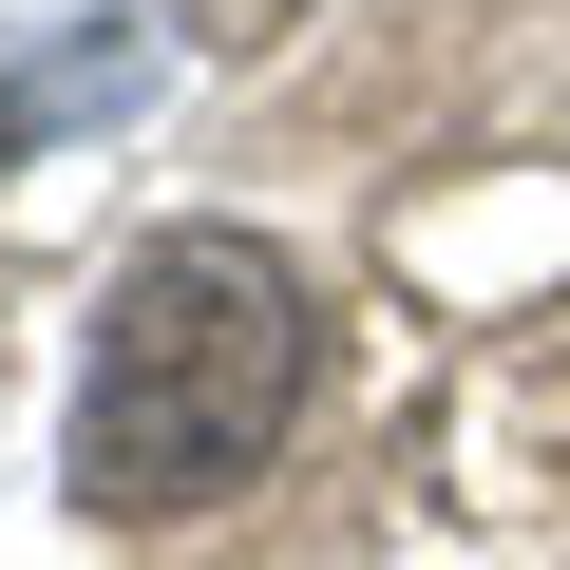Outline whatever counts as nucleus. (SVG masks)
<instances>
[{"mask_svg":"<svg viewBox=\"0 0 570 570\" xmlns=\"http://www.w3.org/2000/svg\"><path fill=\"white\" fill-rule=\"evenodd\" d=\"M305 381H324V305L266 228H153L96 305V362H77V513L96 532H190L228 494L285 475L305 438Z\"/></svg>","mask_w":570,"mask_h":570,"instance_id":"f257e3e1","label":"nucleus"},{"mask_svg":"<svg viewBox=\"0 0 570 570\" xmlns=\"http://www.w3.org/2000/svg\"><path fill=\"white\" fill-rule=\"evenodd\" d=\"M209 20H285V0H209Z\"/></svg>","mask_w":570,"mask_h":570,"instance_id":"f03ea898","label":"nucleus"}]
</instances>
